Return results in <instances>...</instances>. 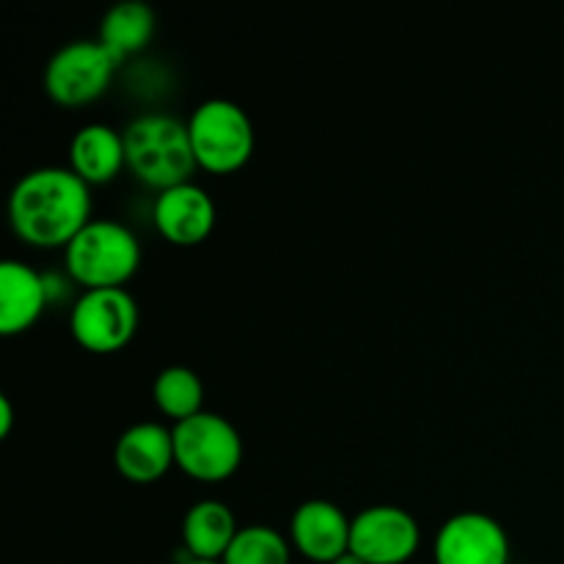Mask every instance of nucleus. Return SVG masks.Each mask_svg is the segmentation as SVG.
<instances>
[{"mask_svg": "<svg viewBox=\"0 0 564 564\" xmlns=\"http://www.w3.org/2000/svg\"><path fill=\"white\" fill-rule=\"evenodd\" d=\"M187 132L196 165L215 176L246 169L257 147L251 116L231 99L215 97L198 105L187 119Z\"/></svg>", "mask_w": 564, "mask_h": 564, "instance_id": "nucleus-4", "label": "nucleus"}, {"mask_svg": "<svg viewBox=\"0 0 564 564\" xmlns=\"http://www.w3.org/2000/svg\"><path fill=\"white\" fill-rule=\"evenodd\" d=\"M290 538L264 523L240 527L235 543L226 551L224 564H292Z\"/></svg>", "mask_w": 564, "mask_h": 564, "instance_id": "nucleus-18", "label": "nucleus"}, {"mask_svg": "<svg viewBox=\"0 0 564 564\" xmlns=\"http://www.w3.org/2000/svg\"><path fill=\"white\" fill-rule=\"evenodd\" d=\"M138 301L127 290H86L69 312L72 339L94 356L124 350L138 330Z\"/></svg>", "mask_w": 564, "mask_h": 564, "instance_id": "nucleus-7", "label": "nucleus"}, {"mask_svg": "<svg viewBox=\"0 0 564 564\" xmlns=\"http://www.w3.org/2000/svg\"><path fill=\"white\" fill-rule=\"evenodd\" d=\"M158 235L176 248L202 246L218 224V207L198 182L169 187L158 193L152 207Z\"/></svg>", "mask_w": 564, "mask_h": 564, "instance_id": "nucleus-10", "label": "nucleus"}, {"mask_svg": "<svg viewBox=\"0 0 564 564\" xmlns=\"http://www.w3.org/2000/svg\"><path fill=\"white\" fill-rule=\"evenodd\" d=\"M121 135H124L127 169L138 182L154 187L158 193L193 182L191 176L198 165L193 158L187 121L152 110L132 119Z\"/></svg>", "mask_w": 564, "mask_h": 564, "instance_id": "nucleus-2", "label": "nucleus"}, {"mask_svg": "<svg viewBox=\"0 0 564 564\" xmlns=\"http://www.w3.org/2000/svg\"><path fill=\"white\" fill-rule=\"evenodd\" d=\"M510 554L507 529L477 510L452 516L433 543L435 564H510Z\"/></svg>", "mask_w": 564, "mask_h": 564, "instance_id": "nucleus-9", "label": "nucleus"}, {"mask_svg": "<svg viewBox=\"0 0 564 564\" xmlns=\"http://www.w3.org/2000/svg\"><path fill=\"white\" fill-rule=\"evenodd\" d=\"M152 400L165 419L180 424L204 411V383L191 367L174 364L154 378Z\"/></svg>", "mask_w": 564, "mask_h": 564, "instance_id": "nucleus-17", "label": "nucleus"}, {"mask_svg": "<svg viewBox=\"0 0 564 564\" xmlns=\"http://www.w3.org/2000/svg\"><path fill=\"white\" fill-rule=\"evenodd\" d=\"M50 303V275L20 259L0 264V334L20 336L42 319Z\"/></svg>", "mask_w": 564, "mask_h": 564, "instance_id": "nucleus-13", "label": "nucleus"}, {"mask_svg": "<svg viewBox=\"0 0 564 564\" xmlns=\"http://www.w3.org/2000/svg\"><path fill=\"white\" fill-rule=\"evenodd\" d=\"M141 242L130 226L110 218H94L64 248L66 273L86 290H124L141 268Z\"/></svg>", "mask_w": 564, "mask_h": 564, "instance_id": "nucleus-3", "label": "nucleus"}, {"mask_svg": "<svg viewBox=\"0 0 564 564\" xmlns=\"http://www.w3.org/2000/svg\"><path fill=\"white\" fill-rule=\"evenodd\" d=\"M11 430H14V405L6 394H0V438H9Z\"/></svg>", "mask_w": 564, "mask_h": 564, "instance_id": "nucleus-19", "label": "nucleus"}, {"mask_svg": "<svg viewBox=\"0 0 564 564\" xmlns=\"http://www.w3.org/2000/svg\"><path fill=\"white\" fill-rule=\"evenodd\" d=\"M422 545V527L408 510L375 505L352 518L350 551L367 564H405Z\"/></svg>", "mask_w": 564, "mask_h": 564, "instance_id": "nucleus-8", "label": "nucleus"}, {"mask_svg": "<svg viewBox=\"0 0 564 564\" xmlns=\"http://www.w3.org/2000/svg\"><path fill=\"white\" fill-rule=\"evenodd\" d=\"M69 169L88 187L108 185L127 169L124 135L110 124H83L69 143Z\"/></svg>", "mask_w": 564, "mask_h": 564, "instance_id": "nucleus-14", "label": "nucleus"}, {"mask_svg": "<svg viewBox=\"0 0 564 564\" xmlns=\"http://www.w3.org/2000/svg\"><path fill=\"white\" fill-rule=\"evenodd\" d=\"M176 468L196 482H226L242 466V435L226 416L202 411L171 427Z\"/></svg>", "mask_w": 564, "mask_h": 564, "instance_id": "nucleus-5", "label": "nucleus"}, {"mask_svg": "<svg viewBox=\"0 0 564 564\" xmlns=\"http://www.w3.org/2000/svg\"><path fill=\"white\" fill-rule=\"evenodd\" d=\"M182 564H224V562H202V560H185Z\"/></svg>", "mask_w": 564, "mask_h": 564, "instance_id": "nucleus-21", "label": "nucleus"}, {"mask_svg": "<svg viewBox=\"0 0 564 564\" xmlns=\"http://www.w3.org/2000/svg\"><path fill=\"white\" fill-rule=\"evenodd\" d=\"M330 564H367V562H364L361 556H356V554H352V551H347V554H341L339 560H336V562H330Z\"/></svg>", "mask_w": 564, "mask_h": 564, "instance_id": "nucleus-20", "label": "nucleus"}, {"mask_svg": "<svg viewBox=\"0 0 564 564\" xmlns=\"http://www.w3.org/2000/svg\"><path fill=\"white\" fill-rule=\"evenodd\" d=\"M158 33V14L143 0H121L113 9L105 11L99 22L97 42L113 55L119 64H124L132 55H141L152 44Z\"/></svg>", "mask_w": 564, "mask_h": 564, "instance_id": "nucleus-16", "label": "nucleus"}, {"mask_svg": "<svg viewBox=\"0 0 564 564\" xmlns=\"http://www.w3.org/2000/svg\"><path fill=\"white\" fill-rule=\"evenodd\" d=\"M119 66L97 39H75L44 66V91L61 108H83L108 91Z\"/></svg>", "mask_w": 564, "mask_h": 564, "instance_id": "nucleus-6", "label": "nucleus"}, {"mask_svg": "<svg viewBox=\"0 0 564 564\" xmlns=\"http://www.w3.org/2000/svg\"><path fill=\"white\" fill-rule=\"evenodd\" d=\"M237 532L240 527H237L235 512L226 501L218 499L196 501L182 518V545L187 551V560L224 562Z\"/></svg>", "mask_w": 564, "mask_h": 564, "instance_id": "nucleus-15", "label": "nucleus"}, {"mask_svg": "<svg viewBox=\"0 0 564 564\" xmlns=\"http://www.w3.org/2000/svg\"><path fill=\"white\" fill-rule=\"evenodd\" d=\"M113 463L132 485H152L176 466L174 433L160 422H138L119 435Z\"/></svg>", "mask_w": 564, "mask_h": 564, "instance_id": "nucleus-12", "label": "nucleus"}, {"mask_svg": "<svg viewBox=\"0 0 564 564\" xmlns=\"http://www.w3.org/2000/svg\"><path fill=\"white\" fill-rule=\"evenodd\" d=\"M352 518L328 499H308L292 512L290 543L308 562L330 564L350 551Z\"/></svg>", "mask_w": 564, "mask_h": 564, "instance_id": "nucleus-11", "label": "nucleus"}, {"mask_svg": "<svg viewBox=\"0 0 564 564\" xmlns=\"http://www.w3.org/2000/svg\"><path fill=\"white\" fill-rule=\"evenodd\" d=\"M91 187L66 165L28 171L9 198V220L25 246L66 248L91 224Z\"/></svg>", "mask_w": 564, "mask_h": 564, "instance_id": "nucleus-1", "label": "nucleus"}]
</instances>
